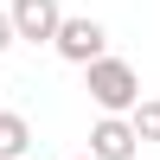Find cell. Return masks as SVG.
I'll list each match as a JSON object with an SVG mask.
<instances>
[{
    "label": "cell",
    "mask_w": 160,
    "mask_h": 160,
    "mask_svg": "<svg viewBox=\"0 0 160 160\" xmlns=\"http://www.w3.org/2000/svg\"><path fill=\"white\" fill-rule=\"evenodd\" d=\"M83 90L102 115H135V102H141V77H135L128 58H96L83 71Z\"/></svg>",
    "instance_id": "cell-1"
},
{
    "label": "cell",
    "mask_w": 160,
    "mask_h": 160,
    "mask_svg": "<svg viewBox=\"0 0 160 160\" xmlns=\"http://www.w3.org/2000/svg\"><path fill=\"white\" fill-rule=\"evenodd\" d=\"M51 51H58L64 64H77V71H90L96 58H109V26L90 19V13H64L58 38H51Z\"/></svg>",
    "instance_id": "cell-2"
},
{
    "label": "cell",
    "mask_w": 160,
    "mask_h": 160,
    "mask_svg": "<svg viewBox=\"0 0 160 160\" xmlns=\"http://www.w3.org/2000/svg\"><path fill=\"white\" fill-rule=\"evenodd\" d=\"M7 19H13V38H26V45H51L58 26H64V7H58V0H13Z\"/></svg>",
    "instance_id": "cell-3"
},
{
    "label": "cell",
    "mask_w": 160,
    "mask_h": 160,
    "mask_svg": "<svg viewBox=\"0 0 160 160\" xmlns=\"http://www.w3.org/2000/svg\"><path fill=\"white\" fill-rule=\"evenodd\" d=\"M135 128H128V115H96V128H90V160H135Z\"/></svg>",
    "instance_id": "cell-4"
},
{
    "label": "cell",
    "mask_w": 160,
    "mask_h": 160,
    "mask_svg": "<svg viewBox=\"0 0 160 160\" xmlns=\"http://www.w3.org/2000/svg\"><path fill=\"white\" fill-rule=\"evenodd\" d=\"M26 148H32V122L19 109H0V160H26Z\"/></svg>",
    "instance_id": "cell-5"
},
{
    "label": "cell",
    "mask_w": 160,
    "mask_h": 160,
    "mask_svg": "<svg viewBox=\"0 0 160 160\" xmlns=\"http://www.w3.org/2000/svg\"><path fill=\"white\" fill-rule=\"evenodd\" d=\"M128 128H135L141 148H160V102H154V96H141V102H135V115H128Z\"/></svg>",
    "instance_id": "cell-6"
},
{
    "label": "cell",
    "mask_w": 160,
    "mask_h": 160,
    "mask_svg": "<svg viewBox=\"0 0 160 160\" xmlns=\"http://www.w3.org/2000/svg\"><path fill=\"white\" fill-rule=\"evenodd\" d=\"M13 45V19H7V7H0V51Z\"/></svg>",
    "instance_id": "cell-7"
},
{
    "label": "cell",
    "mask_w": 160,
    "mask_h": 160,
    "mask_svg": "<svg viewBox=\"0 0 160 160\" xmlns=\"http://www.w3.org/2000/svg\"><path fill=\"white\" fill-rule=\"evenodd\" d=\"M83 160H90V154H83Z\"/></svg>",
    "instance_id": "cell-8"
}]
</instances>
